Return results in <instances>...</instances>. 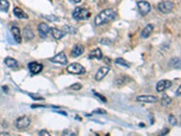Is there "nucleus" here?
Wrapping results in <instances>:
<instances>
[{"label": "nucleus", "instance_id": "20e7f679", "mask_svg": "<svg viewBox=\"0 0 181 136\" xmlns=\"http://www.w3.org/2000/svg\"><path fill=\"white\" fill-rule=\"evenodd\" d=\"M174 8V3L171 1H162L158 4L157 8L163 14H168L172 11Z\"/></svg>", "mask_w": 181, "mask_h": 136}, {"label": "nucleus", "instance_id": "f3484780", "mask_svg": "<svg viewBox=\"0 0 181 136\" xmlns=\"http://www.w3.org/2000/svg\"><path fill=\"white\" fill-rule=\"evenodd\" d=\"M89 58L90 59H98L101 60L103 58V53L102 50L100 48H96L94 50H93L90 54H89Z\"/></svg>", "mask_w": 181, "mask_h": 136}, {"label": "nucleus", "instance_id": "ddd939ff", "mask_svg": "<svg viewBox=\"0 0 181 136\" xmlns=\"http://www.w3.org/2000/svg\"><path fill=\"white\" fill-rule=\"evenodd\" d=\"M83 52H84V47H83V46H82V45H76V46H74L72 49V52H71V56L72 57H78V56H82L83 54Z\"/></svg>", "mask_w": 181, "mask_h": 136}, {"label": "nucleus", "instance_id": "393cba45", "mask_svg": "<svg viewBox=\"0 0 181 136\" xmlns=\"http://www.w3.org/2000/svg\"><path fill=\"white\" fill-rule=\"evenodd\" d=\"M168 122H169L171 125L175 126V125L178 124V120H177V118L174 116L173 114H169V115H168Z\"/></svg>", "mask_w": 181, "mask_h": 136}, {"label": "nucleus", "instance_id": "0eeeda50", "mask_svg": "<svg viewBox=\"0 0 181 136\" xmlns=\"http://www.w3.org/2000/svg\"><path fill=\"white\" fill-rule=\"evenodd\" d=\"M138 5V8H139V11L140 13L141 14L142 16H146L148 15L151 10V6L149 2L147 1H139L137 3Z\"/></svg>", "mask_w": 181, "mask_h": 136}, {"label": "nucleus", "instance_id": "c85d7f7f", "mask_svg": "<svg viewBox=\"0 0 181 136\" xmlns=\"http://www.w3.org/2000/svg\"><path fill=\"white\" fill-rule=\"evenodd\" d=\"M29 95L31 96V97H33L35 100H37V101H44L45 99H44V97H42V96H37V95Z\"/></svg>", "mask_w": 181, "mask_h": 136}, {"label": "nucleus", "instance_id": "f704fd0d", "mask_svg": "<svg viewBox=\"0 0 181 136\" xmlns=\"http://www.w3.org/2000/svg\"><path fill=\"white\" fill-rule=\"evenodd\" d=\"M69 1H71L72 3H79V2H81V0H69Z\"/></svg>", "mask_w": 181, "mask_h": 136}, {"label": "nucleus", "instance_id": "4be33fe9", "mask_svg": "<svg viewBox=\"0 0 181 136\" xmlns=\"http://www.w3.org/2000/svg\"><path fill=\"white\" fill-rule=\"evenodd\" d=\"M115 64H120V65H122V66H124V67H127V68H129L130 65V64L127 62L125 59H123V58H121V57H120V58H117L116 60H115Z\"/></svg>", "mask_w": 181, "mask_h": 136}, {"label": "nucleus", "instance_id": "4468645a", "mask_svg": "<svg viewBox=\"0 0 181 136\" xmlns=\"http://www.w3.org/2000/svg\"><path fill=\"white\" fill-rule=\"evenodd\" d=\"M153 29H154V25H153V24H147V25L144 27V29L141 31V36L142 38H148L150 35H151Z\"/></svg>", "mask_w": 181, "mask_h": 136}, {"label": "nucleus", "instance_id": "6e6552de", "mask_svg": "<svg viewBox=\"0 0 181 136\" xmlns=\"http://www.w3.org/2000/svg\"><path fill=\"white\" fill-rule=\"evenodd\" d=\"M37 30H38L40 36L42 38H45V37H47L48 34L50 32L51 28H50V26L46 23H40L38 24V26H37Z\"/></svg>", "mask_w": 181, "mask_h": 136}, {"label": "nucleus", "instance_id": "a878e982", "mask_svg": "<svg viewBox=\"0 0 181 136\" xmlns=\"http://www.w3.org/2000/svg\"><path fill=\"white\" fill-rule=\"evenodd\" d=\"M82 87H83V86H82V84H79V83H77V84H73L72 85H71V86H70V89L78 91V90H81Z\"/></svg>", "mask_w": 181, "mask_h": 136}, {"label": "nucleus", "instance_id": "9b49d317", "mask_svg": "<svg viewBox=\"0 0 181 136\" xmlns=\"http://www.w3.org/2000/svg\"><path fill=\"white\" fill-rule=\"evenodd\" d=\"M136 100L138 102L149 103V104H154V103H157V97L153 95H140L136 98Z\"/></svg>", "mask_w": 181, "mask_h": 136}, {"label": "nucleus", "instance_id": "39448f33", "mask_svg": "<svg viewBox=\"0 0 181 136\" xmlns=\"http://www.w3.org/2000/svg\"><path fill=\"white\" fill-rule=\"evenodd\" d=\"M31 123V120L28 116H22L17 118L15 122V125L17 129H24L28 127Z\"/></svg>", "mask_w": 181, "mask_h": 136}, {"label": "nucleus", "instance_id": "72a5a7b5", "mask_svg": "<svg viewBox=\"0 0 181 136\" xmlns=\"http://www.w3.org/2000/svg\"><path fill=\"white\" fill-rule=\"evenodd\" d=\"M3 135H9V133H0V136H3Z\"/></svg>", "mask_w": 181, "mask_h": 136}, {"label": "nucleus", "instance_id": "7ed1b4c3", "mask_svg": "<svg viewBox=\"0 0 181 136\" xmlns=\"http://www.w3.org/2000/svg\"><path fill=\"white\" fill-rule=\"evenodd\" d=\"M66 70L69 73H72V74H83L86 72L85 68L78 63H72V64H69L67 66Z\"/></svg>", "mask_w": 181, "mask_h": 136}, {"label": "nucleus", "instance_id": "dca6fc26", "mask_svg": "<svg viewBox=\"0 0 181 136\" xmlns=\"http://www.w3.org/2000/svg\"><path fill=\"white\" fill-rule=\"evenodd\" d=\"M11 32H12V35L15 38V40L16 41V43H21L22 41V35H21V33H20V29L17 27V26H13L11 28Z\"/></svg>", "mask_w": 181, "mask_h": 136}, {"label": "nucleus", "instance_id": "1a4fd4ad", "mask_svg": "<svg viewBox=\"0 0 181 136\" xmlns=\"http://www.w3.org/2000/svg\"><path fill=\"white\" fill-rule=\"evenodd\" d=\"M44 65L42 64H39L37 62H31L28 64V69L33 74H37L43 71Z\"/></svg>", "mask_w": 181, "mask_h": 136}, {"label": "nucleus", "instance_id": "2f4dec72", "mask_svg": "<svg viewBox=\"0 0 181 136\" xmlns=\"http://www.w3.org/2000/svg\"><path fill=\"white\" fill-rule=\"evenodd\" d=\"M168 132H169V130H168V129H165V131H164V132H163V131L161 132V133H160V135H165L166 133H168Z\"/></svg>", "mask_w": 181, "mask_h": 136}, {"label": "nucleus", "instance_id": "7c9ffc66", "mask_svg": "<svg viewBox=\"0 0 181 136\" xmlns=\"http://www.w3.org/2000/svg\"><path fill=\"white\" fill-rule=\"evenodd\" d=\"M93 92H94V91H93ZM94 95H96V96H98L99 98H101V100H102L103 102H105V103L107 102V99H106V98H105L104 96L101 95L100 94H97V93H95V92H94Z\"/></svg>", "mask_w": 181, "mask_h": 136}, {"label": "nucleus", "instance_id": "aec40b11", "mask_svg": "<svg viewBox=\"0 0 181 136\" xmlns=\"http://www.w3.org/2000/svg\"><path fill=\"white\" fill-rule=\"evenodd\" d=\"M23 36L26 41H30L35 37V35H34V32L32 31L31 28L25 27L23 29Z\"/></svg>", "mask_w": 181, "mask_h": 136}, {"label": "nucleus", "instance_id": "a211bd4d", "mask_svg": "<svg viewBox=\"0 0 181 136\" xmlns=\"http://www.w3.org/2000/svg\"><path fill=\"white\" fill-rule=\"evenodd\" d=\"M13 12H14V15L18 19H27L28 18V15L25 14L23 11V9H21L20 8H15L14 10H13Z\"/></svg>", "mask_w": 181, "mask_h": 136}, {"label": "nucleus", "instance_id": "b1692460", "mask_svg": "<svg viewBox=\"0 0 181 136\" xmlns=\"http://www.w3.org/2000/svg\"><path fill=\"white\" fill-rule=\"evenodd\" d=\"M170 64H172L174 68L176 69H179L180 68V59L179 58H174L170 61Z\"/></svg>", "mask_w": 181, "mask_h": 136}, {"label": "nucleus", "instance_id": "f8f14e48", "mask_svg": "<svg viewBox=\"0 0 181 136\" xmlns=\"http://www.w3.org/2000/svg\"><path fill=\"white\" fill-rule=\"evenodd\" d=\"M172 85V83L169 80H160L157 84V92L161 93L168 88H169Z\"/></svg>", "mask_w": 181, "mask_h": 136}, {"label": "nucleus", "instance_id": "6ab92c4d", "mask_svg": "<svg viewBox=\"0 0 181 136\" xmlns=\"http://www.w3.org/2000/svg\"><path fill=\"white\" fill-rule=\"evenodd\" d=\"M5 64L9 67V68H16L18 67V62L16 61V59L12 58V57H7L4 61Z\"/></svg>", "mask_w": 181, "mask_h": 136}, {"label": "nucleus", "instance_id": "f257e3e1", "mask_svg": "<svg viewBox=\"0 0 181 136\" xmlns=\"http://www.w3.org/2000/svg\"><path fill=\"white\" fill-rule=\"evenodd\" d=\"M115 17H116V12L111 8H108V9L103 10L96 16L94 23L96 25L100 26L112 21L113 19H115Z\"/></svg>", "mask_w": 181, "mask_h": 136}, {"label": "nucleus", "instance_id": "473e14b6", "mask_svg": "<svg viewBox=\"0 0 181 136\" xmlns=\"http://www.w3.org/2000/svg\"><path fill=\"white\" fill-rule=\"evenodd\" d=\"M180 90H181V87L179 86V87H178V91H177V95L180 96Z\"/></svg>", "mask_w": 181, "mask_h": 136}, {"label": "nucleus", "instance_id": "423d86ee", "mask_svg": "<svg viewBox=\"0 0 181 136\" xmlns=\"http://www.w3.org/2000/svg\"><path fill=\"white\" fill-rule=\"evenodd\" d=\"M52 63L59 64H67L68 63V59L66 57V55L64 52H60L59 54H57L56 56L49 59Z\"/></svg>", "mask_w": 181, "mask_h": 136}, {"label": "nucleus", "instance_id": "f03ea898", "mask_svg": "<svg viewBox=\"0 0 181 136\" xmlns=\"http://www.w3.org/2000/svg\"><path fill=\"white\" fill-rule=\"evenodd\" d=\"M91 16L89 9L84 8H76L72 12V17L75 20H87Z\"/></svg>", "mask_w": 181, "mask_h": 136}, {"label": "nucleus", "instance_id": "bb28decb", "mask_svg": "<svg viewBox=\"0 0 181 136\" xmlns=\"http://www.w3.org/2000/svg\"><path fill=\"white\" fill-rule=\"evenodd\" d=\"M105 113H107V112L104 109H102V108L96 109L93 112V114H105Z\"/></svg>", "mask_w": 181, "mask_h": 136}, {"label": "nucleus", "instance_id": "5701e85b", "mask_svg": "<svg viewBox=\"0 0 181 136\" xmlns=\"http://www.w3.org/2000/svg\"><path fill=\"white\" fill-rule=\"evenodd\" d=\"M170 103H171V98L168 95L164 94L163 96H162V98H161V104H162V105L163 106H168Z\"/></svg>", "mask_w": 181, "mask_h": 136}, {"label": "nucleus", "instance_id": "c756f323", "mask_svg": "<svg viewBox=\"0 0 181 136\" xmlns=\"http://www.w3.org/2000/svg\"><path fill=\"white\" fill-rule=\"evenodd\" d=\"M39 135H43V136H49L50 133H48L46 130H42L39 132Z\"/></svg>", "mask_w": 181, "mask_h": 136}, {"label": "nucleus", "instance_id": "9d476101", "mask_svg": "<svg viewBox=\"0 0 181 136\" xmlns=\"http://www.w3.org/2000/svg\"><path fill=\"white\" fill-rule=\"evenodd\" d=\"M110 71V68L108 66H102L99 68V70L97 71L96 74H95V80L101 81L108 74V73Z\"/></svg>", "mask_w": 181, "mask_h": 136}, {"label": "nucleus", "instance_id": "cd10ccee", "mask_svg": "<svg viewBox=\"0 0 181 136\" xmlns=\"http://www.w3.org/2000/svg\"><path fill=\"white\" fill-rule=\"evenodd\" d=\"M65 29H66V32L71 33L72 35H74L76 33V30L73 29L72 26H68V25H65Z\"/></svg>", "mask_w": 181, "mask_h": 136}, {"label": "nucleus", "instance_id": "412c9836", "mask_svg": "<svg viewBox=\"0 0 181 136\" xmlns=\"http://www.w3.org/2000/svg\"><path fill=\"white\" fill-rule=\"evenodd\" d=\"M9 8V2L8 0H0V11L8 12Z\"/></svg>", "mask_w": 181, "mask_h": 136}, {"label": "nucleus", "instance_id": "2eb2a0df", "mask_svg": "<svg viewBox=\"0 0 181 136\" xmlns=\"http://www.w3.org/2000/svg\"><path fill=\"white\" fill-rule=\"evenodd\" d=\"M50 31L52 33L54 38L56 39V40H60L61 38H63V36H64V35H65V32H64V31L61 30V29H58V28H56V27L51 28Z\"/></svg>", "mask_w": 181, "mask_h": 136}]
</instances>
